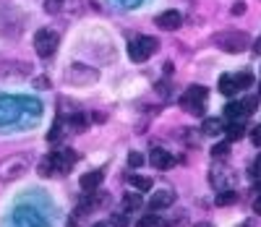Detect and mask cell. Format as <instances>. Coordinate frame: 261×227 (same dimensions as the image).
<instances>
[{"label": "cell", "mask_w": 261, "mask_h": 227, "mask_svg": "<svg viewBox=\"0 0 261 227\" xmlns=\"http://www.w3.org/2000/svg\"><path fill=\"white\" fill-rule=\"evenodd\" d=\"M225 133H227V141H241L243 136H246V125L241 120H230L225 125Z\"/></svg>", "instance_id": "12"}, {"label": "cell", "mask_w": 261, "mask_h": 227, "mask_svg": "<svg viewBox=\"0 0 261 227\" xmlns=\"http://www.w3.org/2000/svg\"><path fill=\"white\" fill-rule=\"evenodd\" d=\"M251 175H253V178H261V154L256 157V162H253V167H251Z\"/></svg>", "instance_id": "30"}, {"label": "cell", "mask_w": 261, "mask_h": 227, "mask_svg": "<svg viewBox=\"0 0 261 227\" xmlns=\"http://www.w3.org/2000/svg\"><path fill=\"white\" fill-rule=\"evenodd\" d=\"M251 139H253L256 146H261V128H253V131H251Z\"/></svg>", "instance_id": "32"}, {"label": "cell", "mask_w": 261, "mask_h": 227, "mask_svg": "<svg viewBox=\"0 0 261 227\" xmlns=\"http://www.w3.org/2000/svg\"><path fill=\"white\" fill-rule=\"evenodd\" d=\"M144 165V154L141 152H130L128 154V167H141Z\"/></svg>", "instance_id": "25"}, {"label": "cell", "mask_w": 261, "mask_h": 227, "mask_svg": "<svg viewBox=\"0 0 261 227\" xmlns=\"http://www.w3.org/2000/svg\"><path fill=\"white\" fill-rule=\"evenodd\" d=\"M220 92L225 97H232L238 92V86H235V79L232 76H220Z\"/></svg>", "instance_id": "18"}, {"label": "cell", "mask_w": 261, "mask_h": 227, "mask_svg": "<svg viewBox=\"0 0 261 227\" xmlns=\"http://www.w3.org/2000/svg\"><path fill=\"white\" fill-rule=\"evenodd\" d=\"M204 105H206V89L204 86H188L186 94L180 97V107L191 115H204Z\"/></svg>", "instance_id": "3"}, {"label": "cell", "mask_w": 261, "mask_h": 227, "mask_svg": "<svg viewBox=\"0 0 261 227\" xmlns=\"http://www.w3.org/2000/svg\"><path fill=\"white\" fill-rule=\"evenodd\" d=\"M50 162H53V170H55V172L65 175V172H71V167H73V162H76V152H71V149H58V152L50 154Z\"/></svg>", "instance_id": "7"}, {"label": "cell", "mask_w": 261, "mask_h": 227, "mask_svg": "<svg viewBox=\"0 0 261 227\" xmlns=\"http://www.w3.org/2000/svg\"><path fill=\"white\" fill-rule=\"evenodd\" d=\"M149 162L154 165L157 170H172L175 167V157H172L170 152H165V149H151Z\"/></svg>", "instance_id": "10"}, {"label": "cell", "mask_w": 261, "mask_h": 227, "mask_svg": "<svg viewBox=\"0 0 261 227\" xmlns=\"http://www.w3.org/2000/svg\"><path fill=\"white\" fill-rule=\"evenodd\" d=\"M53 172H55V170H53V162H50V157H45V160L39 162V175H42V178H50Z\"/></svg>", "instance_id": "24"}, {"label": "cell", "mask_w": 261, "mask_h": 227, "mask_svg": "<svg viewBox=\"0 0 261 227\" xmlns=\"http://www.w3.org/2000/svg\"><path fill=\"white\" fill-rule=\"evenodd\" d=\"M214 44L225 53H243L248 47V37L243 32H222L214 37Z\"/></svg>", "instance_id": "4"}, {"label": "cell", "mask_w": 261, "mask_h": 227, "mask_svg": "<svg viewBox=\"0 0 261 227\" xmlns=\"http://www.w3.org/2000/svg\"><path fill=\"white\" fill-rule=\"evenodd\" d=\"M241 227H253V222H243V224H241Z\"/></svg>", "instance_id": "35"}, {"label": "cell", "mask_w": 261, "mask_h": 227, "mask_svg": "<svg viewBox=\"0 0 261 227\" xmlns=\"http://www.w3.org/2000/svg\"><path fill=\"white\" fill-rule=\"evenodd\" d=\"M258 94H261V84H258Z\"/></svg>", "instance_id": "38"}, {"label": "cell", "mask_w": 261, "mask_h": 227, "mask_svg": "<svg viewBox=\"0 0 261 227\" xmlns=\"http://www.w3.org/2000/svg\"><path fill=\"white\" fill-rule=\"evenodd\" d=\"M235 201H238V193L232 188H225V191L217 193V207H230V204H235Z\"/></svg>", "instance_id": "17"}, {"label": "cell", "mask_w": 261, "mask_h": 227, "mask_svg": "<svg viewBox=\"0 0 261 227\" xmlns=\"http://www.w3.org/2000/svg\"><path fill=\"white\" fill-rule=\"evenodd\" d=\"M97 71L94 68H89V65H81V63H73L68 71H65V79H68L71 84H76V86H89V84H94L97 81Z\"/></svg>", "instance_id": "6"}, {"label": "cell", "mask_w": 261, "mask_h": 227, "mask_svg": "<svg viewBox=\"0 0 261 227\" xmlns=\"http://www.w3.org/2000/svg\"><path fill=\"white\" fill-rule=\"evenodd\" d=\"M16 227H45V219H42L37 212H32V219H21V217H16Z\"/></svg>", "instance_id": "21"}, {"label": "cell", "mask_w": 261, "mask_h": 227, "mask_svg": "<svg viewBox=\"0 0 261 227\" xmlns=\"http://www.w3.org/2000/svg\"><path fill=\"white\" fill-rule=\"evenodd\" d=\"M241 115H243V110H241V102H232V99H230V102L225 105V118H227V120H238Z\"/></svg>", "instance_id": "20"}, {"label": "cell", "mask_w": 261, "mask_h": 227, "mask_svg": "<svg viewBox=\"0 0 261 227\" xmlns=\"http://www.w3.org/2000/svg\"><path fill=\"white\" fill-rule=\"evenodd\" d=\"M172 204H175V191H172V188H160L154 196L149 198V209L160 212V209H170Z\"/></svg>", "instance_id": "8"}, {"label": "cell", "mask_w": 261, "mask_h": 227, "mask_svg": "<svg viewBox=\"0 0 261 227\" xmlns=\"http://www.w3.org/2000/svg\"><path fill=\"white\" fill-rule=\"evenodd\" d=\"M199 227H214V224H209V222H204V224H199Z\"/></svg>", "instance_id": "36"}, {"label": "cell", "mask_w": 261, "mask_h": 227, "mask_svg": "<svg viewBox=\"0 0 261 227\" xmlns=\"http://www.w3.org/2000/svg\"><path fill=\"white\" fill-rule=\"evenodd\" d=\"M157 47L160 44H157L154 37H136L134 42H128V55L134 63H144L157 53Z\"/></svg>", "instance_id": "2"}, {"label": "cell", "mask_w": 261, "mask_h": 227, "mask_svg": "<svg viewBox=\"0 0 261 227\" xmlns=\"http://www.w3.org/2000/svg\"><path fill=\"white\" fill-rule=\"evenodd\" d=\"M256 105H258V99H256V97H248V99H243V102H241L243 115H253V112H256Z\"/></svg>", "instance_id": "23"}, {"label": "cell", "mask_w": 261, "mask_h": 227, "mask_svg": "<svg viewBox=\"0 0 261 227\" xmlns=\"http://www.w3.org/2000/svg\"><path fill=\"white\" fill-rule=\"evenodd\" d=\"M60 133H63V123L58 120V123L53 125V131L47 133V139H50V141H58V139H60Z\"/></svg>", "instance_id": "29"}, {"label": "cell", "mask_w": 261, "mask_h": 227, "mask_svg": "<svg viewBox=\"0 0 261 227\" xmlns=\"http://www.w3.org/2000/svg\"><path fill=\"white\" fill-rule=\"evenodd\" d=\"M180 24H183V16L178 11H165L157 16V27L162 32H175V29H180Z\"/></svg>", "instance_id": "9"}, {"label": "cell", "mask_w": 261, "mask_h": 227, "mask_svg": "<svg viewBox=\"0 0 261 227\" xmlns=\"http://www.w3.org/2000/svg\"><path fill=\"white\" fill-rule=\"evenodd\" d=\"M71 131H76V133H81V131H86V115H81V112H76V115H71Z\"/></svg>", "instance_id": "22"}, {"label": "cell", "mask_w": 261, "mask_h": 227, "mask_svg": "<svg viewBox=\"0 0 261 227\" xmlns=\"http://www.w3.org/2000/svg\"><path fill=\"white\" fill-rule=\"evenodd\" d=\"M136 227H165V219L154 212V214H144L139 222H136Z\"/></svg>", "instance_id": "16"}, {"label": "cell", "mask_w": 261, "mask_h": 227, "mask_svg": "<svg viewBox=\"0 0 261 227\" xmlns=\"http://www.w3.org/2000/svg\"><path fill=\"white\" fill-rule=\"evenodd\" d=\"M63 6H65V0H47V3H45L47 13H60V11H63Z\"/></svg>", "instance_id": "28"}, {"label": "cell", "mask_w": 261, "mask_h": 227, "mask_svg": "<svg viewBox=\"0 0 261 227\" xmlns=\"http://www.w3.org/2000/svg\"><path fill=\"white\" fill-rule=\"evenodd\" d=\"M232 79H235V86H238V89H251V86H253V73H251V71L235 73Z\"/></svg>", "instance_id": "19"}, {"label": "cell", "mask_w": 261, "mask_h": 227, "mask_svg": "<svg viewBox=\"0 0 261 227\" xmlns=\"http://www.w3.org/2000/svg\"><path fill=\"white\" fill-rule=\"evenodd\" d=\"M253 212H256V214H261V193H258V198L253 201Z\"/></svg>", "instance_id": "34"}, {"label": "cell", "mask_w": 261, "mask_h": 227, "mask_svg": "<svg viewBox=\"0 0 261 227\" xmlns=\"http://www.w3.org/2000/svg\"><path fill=\"white\" fill-rule=\"evenodd\" d=\"M141 207H144V201H141L139 193H125V196H123V209H125V212H136V209H141Z\"/></svg>", "instance_id": "15"}, {"label": "cell", "mask_w": 261, "mask_h": 227, "mask_svg": "<svg viewBox=\"0 0 261 227\" xmlns=\"http://www.w3.org/2000/svg\"><path fill=\"white\" fill-rule=\"evenodd\" d=\"M34 86H37V89H47V86H50L47 76H37V79H34Z\"/></svg>", "instance_id": "31"}, {"label": "cell", "mask_w": 261, "mask_h": 227, "mask_svg": "<svg viewBox=\"0 0 261 227\" xmlns=\"http://www.w3.org/2000/svg\"><path fill=\"white\" fill-rule=\"evenodd\" d=\"M201 131H204L206 136H217V133H222V131H225V125H222L220 118H206L204 125H201Z\"/></svg>", "instance_id": "14"}, {"label": "cell", "mask_w": 261, "mask_h": 227, "mask_svg": "<svg viewBox=\"0 0 261 227\" xmlns=\"http://www.w3.org/2000/svg\"><path fill=\"white\" fill-rule=\"evenodd\" d=\"M232 13H235V16H243V13H246V3H235V6H232Z\"/></svg>", "instance_id": "33"}, {"label": "cell", "mask_w": 261, "mask_h": 227, "mask_svg": "<svg viewBox=\"0 0 261 227\" xmlns=\"http://www.w3.org/2000/svg\"><path fill=\"white\" fill-rule=\"evenodd\" d=\"M29 172V157L24 154H11L0 162V183H13Z\"/></svg>", "instance_id": "1"}, {"label": "cell", "mask_w": 261, "mask_h": 227, "mask_svg": "<svg viewBox=\"0 0 261 227\" xmlns=\"http://www.w3.org/2000/svg\"><path fill=\"white\" fill-rule=\"evenodd\" d=\"M110 224H113V227H128V214H123V212L113 214V217H110Z\"/></svg>", "instance_id": "27"}, {"label": "cell", "mask_w": 261, "mask_h": 227, "mask_svg": "<svg viewBox=\"0 0 261 227\" xmlns=\"http://www.w3.org/2000/svg\"><path fill=\"white\" fill-rule=\"evenodd\" d=\"M102 178H105L102 170H92V172L81 175V188H84V193H94V191L102 186Z\"/></svg>", "instance_id": "11"}, {"label": "cell", "mask_w": 261, "mask_h": 227, "mask_svg": "<svg viewBox=\"0 0 261 227\" xmlns=\"http://www.w3.org/2000/svg\"><path fill=\"white\" fill-rule=\"evenodd\" d=\"M227 152H230V141H220V144L212 146V154H214V157H225Z\"/></svg>", "instance_id": "26"}, {"label": "cell", "mask_w": 261, "mask_h": 227, "mask_svg": "<svg viewBox=\"0 0 261 227\" xmlns=\"http://www.w3.org/2000/svg\"><path fill=\"white\" fill-rule=\"evenodd\" d=\"M34 50L39 58H50L58 50V34L53 29H39L34 34Z\"/></svg>", "instance_id": "5"}, {"label": "cell", "mask_w": 261, "mask_h": 227, "mask_svg": "<svg viewBox=\"0 0 261 227\" xmlns=\"http://www.w3.org/2000/svg\"><path fill=\"white\" fill-rule=\"evenodd\" d=\"M94 227H107V224H102V222H99V224H94Z\"/></svg>", "instance_id": "37"}, {"label": "cell", "mask_w": 261, "mask_h": 227, "mask_svg": "<svg viewBox=\"0 0 261 227\" xmlns=\"http://www.w3.org/2000/svg\"><path fill=\"white\" fill-rule=\"evenodd\" d=\"M128 183L134 186L139 193H146V191H151V178H146V175H130V178H128Z\"/></svg>", "instance_id": "13"}]
</instances>
